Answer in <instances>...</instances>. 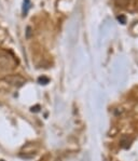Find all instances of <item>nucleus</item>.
I'll return each instance as SVG.
<instances>
[{"mask_svg":"<svg viewBox=\"0 0 138 161\" xmlns=\"http://www.w3.org/2000/svg\"><path fill=\"white\" fill-rule=\"evenodd\" d=\"M17 62L15 58L9 52L0 50V69L1 70H12L15 68Z\"/></svg>","mask_w":138,"mask_h":161,"instance_id":"f257e3e1","label":"nucleus"},{"mask_svg":"<svg viewBox=\"0 0 138 161\" xmlns=\"http://www.w3.org/2000/svg\"><path fill=\"white\" fill-rule=\"evenodd\" d=\"M3 81L8 85L15 86V88H19L26 82V80L19 75H7L3 78Z\"/></svg>","mask_w":138,"mask_h":161,"instance_id":"f03ea898","label":"nucleus"},{"mask_svg":"<svg viewBox=\"0 0 138 161\" xmlns=\"http://www.w3.org/2000/svg\"><path fill=\"white\" fill-rule=\"evenodd\" d=\"M114 3L117 4L118 7H122V8H125V7L129 4V0H114Z\"/></svg>","mask_w":138,"mask_h":161,"instance_id":"7ed1b4c3","label":"nucleus"},{"mask_svg":"<svg viewBox=\"0 0 138 161\" xmlns=\"http://www.w3.org/2000/svg\"><path fill=\"white\" fill-rule=\"evenodd\" d=\"M29 0H24V7H23V14L24 15H26L27 11H28L29 9Z\"/></svg>","mask_w":138,"mask_h":161,"instance_id":"20e7f679","label":"nucleus"},{"mask_svg":"<svg viewBox=\"0 0 138 161\" xmlns=\"http://www.w3.org/2000/svg\"><path fill=\"white\" fill-rule=\"evenodd\" d=\"M49 79L48 78H44V77H41V78H39V82H48ZM45 83H43V85H45Z\"/></svg>","mask_w":138,"mask_h":161,"instance_id":"39448f33","label":"nucleus"},{"mask_svg":"<svg viewBox=\"0 0 138 161\" xmlns=\"http://www.w3.org/2000/svg\"><path fill=\"white\" fill-rule=\"evenodd\" d=\"M118 19H119V21H121V22H122V23H125V17L123 16V15H120V16H118Z\"/></svg>","mask_w":138,"mask_h":161,"instance_id":"423d86ee","label":"nucleus"},{"mask_svg":"<svg viewBox=\"0 0 138 161\" xmlns=\"http://www.w3.org/2000/svg\"><path fill=\"white\" fill-rule=\"evenodd\" d=\"M0 161H3V160H0Z\"/></svg>","mask_w":138,"mask_h":161,"instance_id":"0eeeda50","label":"nucleus"}]
</instances>
